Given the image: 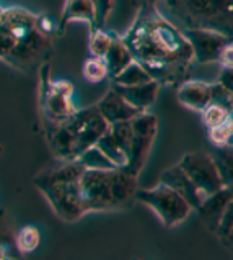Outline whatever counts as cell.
Returning a JSON list of instances; mask_svg holds the SVG:
<instances>
[{
  "label": "cell",
  "instance_id": "6da1fadb",
  "mask_svg": "<svg viewBox=\"0 0 233 260\" xmlns=\"http://www.w3.org/2000/svg\"><path fill=\"white\" fill-rule=\"evenodd\" d=\"M123 40L134 61L145 68L157 82L183 84L194 61L191 43L183 29L173 25L157 5L144 9L137 15Z\"/></svg>",
  "mask_w": 233,
  "mask_h": 260
},
{
  "label": "cell",
  "instance_id": "7a4b0ae2",
  "mask_svg": "<svg viewBox=\"0 0 233 260\" xmlns=\"http://www.w3.org/2000/svg\"><path fill=\"white\" fill-rule=\"evenodd\" d=\"M0 18L10 28L13 36V51L9 64L20 71L34 72L49 62L54 46L51 41V21L46 17L12 7L0 10Z\"/></svg>",
  "mask_w": 233,
  "mask_h": 260
},
{
  "label": "cell",
  "instance_id": "3957f363",
  "mask_svg": "<svg viewBox=\"0 0 233 260\" xmlns=\"http://www.w3.org/2000/svg\"><path fill=\"white\" fill-rule=\"evenodd\" d=\"M87 213L126 206L137 193V175L127 169H87L80 178Z\"/></svg>",
  "mask_w": 233,
  "mask_h": 260
},
{
  "label": "cell",
  "instance_id": "277c9868",
  "mask_svg": "<svg viewBox=\"0 0 233 260\" xmlns=\"http://www.w3.org/2000/svg\"><path fill=\"white\" fill-rule=\"evenodd\" d=\"M108 129L109 123L95 105L75 111L72 118L49 133L48 143L59 160H73L79 159L88 147L98 143Z\"/></svg>",
  "mask_w": 233,
  "mask_h": 260
},
{
  "label": "cell",
  "instance_id": "5b68a950",
  "mask_svg": "<svg viewBox=\"0 0 233 260\" xmlns=\"http://www.w3.org/2000/svg\"><path fill=\"white\" fill-rule=\"evenodd\" d=\"M183 28L212 29L233 41V0H163Z\"/></svg>",
  "mask_w": 233,
  "mask_h": 260
},
{
  "label": "cell",
  "instance_id": "8992f818",
  "mask_svg": "<svg viewBox=\"0 0 233 260\" xmlns=\"http://www.w3.org/2000/svg\"><path fill=\"white\" fill-rule=\"evenodd\" d=\"M40 110L44 129L49 133L54 131L57 126L65 123L75 115V107L72 102V84L67 80H52L51 66L46 62L40 69Z\"/></svg>",
  "mask_w": 233,
  "mask_h": 260
},
{
  "label": "cell",
  "instance_id": "52a82bcc",
  "mask_svg": "<svg viewBox=\"0 0 233 260\" xmlns=\"http://www.w3.org/2000/svg\"><path fill=\"white\" fill-rule=\"evenodd\" d=\"M135 198L152 210L165 228H175L183 222L192 211V206L176 190L160 182L153 188L137 190Z\"/></svg>",
  "mask_w": 233,
  "mask_h": 260
},
{
  "label": "cell",
  "instance_id": "ba28073f",
  "mask_svg": "<svg viewBox=\"0 0 233 260\" xmlns=\"http://www.w3.org/2000/svg\"><path fill=\"white\" fill-rule=\"evenodd\" d=\"M48 202L52 205L59 218L64 221H77L87 213L84 195H82L80 178L79 180H61V182H41L34 183Z\"/></svg>",
  "mask_w": 233,
  "mask_h": 260
},
{
  "label": "cell",
  "instance_id": "9c48e42d",
  "mask_svg": "<svg viewBox=\"0 0 233 260\" xmlns=\"http://www.w3.org/2000/svg\"><path fill=\"white\" fill-rule=\"evenodd\" d=\"M178 164L181 166L186 175L191 178V182L196 185L198 191L204 200L225 187L215 160L210 154L187 152Z\"/></svg>",
  "mask_w": 233,
  "mask_h": 260
},
{
  "label": "cell",
  "instance_id": "30bf717a",
  "mask_svg": "<svg viewBox=\"0 0 233 260\" xmlns=\"http://www.w3.org/2000/svg\"><path fill=\"white\" fill-rule=\"evenodd\" d=\"M132 126V143H131V152H129V164L127 170L134 175H139L140 170L144 169L145 160L152 149L153 139L159 129V118L148 111H142L137 116L131 120Z\"/></svg>",
  "mask_w": 233,
  "mask_h": 260
},
{
  "label": "cell",
  "instance_id": "8fae6325",
  "mask_svg": "<svg viewBox=\"0 0 233 260\" xmlns=\"http://www.w3.org/2000/svg\"><path fill=\"white\" fill-rule=\"evenodd\" d=\"M178 100L186 108L202 111L214 102H227L233 105V93L219 84H209L202 80H184L178 88Z\"/></svg>",
  "mask_w": 233,
  "mask_h": 260
},
{
  "label": "cell",
  "instance_id": "7c38bea8",
  "mask_svg": "<svg viewBox=\"0 0 233 260\" xmlns=\"http://www.w3.org/2000/svg\"><path fill=\"white\" fill-rule=\"evenodd\" d=\"M187 41L191 43L194 61L199 64H210L219 61L223 46L230 40L212 29H199V28H183Z\"/></svg>",
  "mask_w": 233,
  "mask_h": 260
},
{
  "label": "cell",
  "instance_id": "4fadbf2b",
  "mask_svg": "<svg viewBox=\"0 0 233 260\" xmlns=\"http://www.w3.org/2000/svg\"><path fill=\"white\" fill-rule=\"evenodd\" d=\"M231 197H233V188L223 187L222 190L212 193V195H209L196 210L201 221L204 222L206 228L210 233L217 234V229H219V226H220L223 213H225V210H227Z\"/></svg>",
  "mask_w": 233,
  "mask_h": 260
},
{
  "label": "cell",
  "instance_id": "5bb4252c",
  "mask_svg": "<svg viewBox=\"0 0 233 260\" xmlns=\"http://www.w3.org/2000/svg\"><path fill=\"white\" fill-rule=\"evenodd\" d=\"M100 113L103 115V118L106 120L109 124L114 123H121V121H129L134 116H137L139 113H142V110L135 108L134 105H131L124 96L119 93L114 87L109 88L106 92V95L96 103Z\"/></svg>",
  "mask_w": 233,
  "mask_h": 260
},
{
  "label": "cell",
  "instance_id": "9a60e30c",
  "mask_svg": "<svg viewBox=\"0 0 233 260\" xmlns=\"http://www.w3.org/2000/svg\"><path fill=\"white\" fill-rule=\"evenodd\" d=\"M160 182L167 183L168 187L176 190L179 195H181L186 202L192 206L194 211H196L199 208V205L204 202V198L201 197V193L198 191L196 185L191 182V178L186 175V172L181 169L179 164L170 167L168 170H165V172L160 175Z\"/></svg>",
  "mask_w": 233,
  "mask_h": 260
},
{
  "label": "cell",
  "instance_id": "2e32d148",
  "mask_svg": "<svg viewBox=\"0 0 233 260\" xmlns=\"http://www.w3.org/2000/svg\"><path fill=\"white\" fill-rule=\"evenodd\" d=\"M112 87H114L131 105H134L135 108H139L142 111H147L157 102V96H159V90H160V82H157L155 79H152V80H148V82L139 84V85L112 84Z\"/></svg>",
  "mask_w": 233,
  "mask_h": 260
},
{
  "label": "cell",
  "instance_id": "e0dca14e",
  "mask_svg": "<svg viewBox=\"0 0 233 260\" xmlns=\"http://www.w3.org/2000/svg\"><path fill=\"white\" fill-rule=\"evenodd\" d=\"M80 20L88 21L90 26H96V9L93 0H67L62 12L61 23H59L57 28V35L59 36L64 35L67 26L72 21H80Z\"/></svg>",
  "mask_w": 233,
  "mask_h": 260
},
{
  "label": "cell",
  "instance_id": "ac0fdd59",
  "mask_svg": "<svg viewBox=\"0 0 233 260\" xmlns=\"http://www.w3.org/2000/svg\"><path fill=\"white\" fill-rule=\"evenodd\" d=\"M104 62L108 66L109 79L116 77L118 74H121L131 62H134V56L129 51V48H127V44L124 43V40L114 36V41H112L108 54L104 56Z\"/></svg>",
  "mask_w": 233,
  "mask_h": 260
},
{
  "label": "cell",
  "instance_id": "d6986e66",
  "mask_svg": "<svg viewBox=\"0 0 233 260\" xmlns=\"http://www.w3.org/2000/svg\"><path fill=\"white\" fill-rule=\"evenodd\" d=\"M96 146L104 152V155L114 164L118 169H126L127 164H129V155L124 151V147L119 144V141L114 138V135L111 133V129H108L104 135L98 139Z\"/></svg>",
  "mask_w": 233,
  "mask_h": 260
},
{
  "label": "cell",
  "instance_id": "ffe728a7",
  "mask_svg": "<svg viewBox=\"0 0 233 260\" xmlns=\"http://www.w3.org/2000/svg\"><path fill=\"white\" fill-rule=\"evenodd\" d=\"M21 252L17 246V236H13L9 226L5 210H0V260L5 258H17Z\"/></svg>",
  "mask_w": 233,
  "mask_h": 260
},
{
  "label": "cell",
  "instance_id": "44dd1931",
  "mask_svg": "<svg viewBox=\"0 0 233 260\" xmlns=\"http://www.w3.org/2000/svg\"><path fill=\"white\" fill-rule=\"evenodd\" d=\"M212 157L217 164V169H219L223 185L233 188V146L215 147Z\"/></svg>",
  "mask_w": 233,
  "mask_h": 260
},
{
  "label": "cell",
  "instance_id": "7402d4cb",
  "mask_svg": "<svg viewBox=\"0 0 233 260\" xmlns=\"http://www.w3.org/2000/svg\"><path fill=\"white\" fill-rule=\"evenodd\" d=\"M201 113H202V124L207 129H212L215 126H220L223 121H227L228 116L233 113V110H231V103L214 102L206 110H202Z\"/></svg>",
  "mask_w": 233,
  "mask_h": 260
},
{
  "label": "cell",
  "instance_id": "603a6c76",
  "mask_svg": "<svg viewBox=\"0 0 233 260\" xmlns=\"http://www.w3.org/2000/svg\"><path fill=\"white\" fill-rule=\"evenodd\" d=\"M152 79L153 77L145 71V68H142L137 61H134L127 66L121 74H118V76L112 77L111 80H112V84H116V85H139V84H145Z\"/></svg>",
  "mask_w": 233,
  "mask_h": 260
},
{
  "label": "cell",
  "instance_id": "cb8c5ba5",
  "mask_svg": "<svg viewBox=\"0 0 233 260\" xmlns=\"http://www.w3.org/2000/svg\"><path fill=\"white\" fill-rule=\"evenodd\" d=\"M114 36L106 33L101 26H92L90 28V40H88V49L92 56L95 57H103L108 54L111 48Z\"/></svg>",
  "mask_w": 233,
  "mask_h": 260
},
{
  "label": "cell",
  "instance_id": "d4e9b609",
  "mask_svg": "<svg viewBox=\"0 0 233 260\" xmlns=\"http://www.w3.org/2000/svg\"><path fill=\"white\" fill-rule=\"evenodd\" d=\"M82 72H84V79L90 84H98L103 79L109 77L108 66L104 62V59L95 57V56L88 57L84 62V69H82Z\"/></svg>",
  "mask_w": 233,
  "mask_h": 260
},
{
  "label": "cell",
  "instance_id": "484cf974",
  "mask_svg": "<svg viewBox=\"0 0 233 260\" xmlns=\"http://www.w3.org/2000/svg\"><path fill=\"white\" fill-rule=\"evenodd\" d=\"M79 160L84 164L85 169H118L96 144L88 147L79 157Z\"/></svg>",
  "mask_w": 233,
  "mask_h": 260
},
{
  "label": "cell",
  "instance_id": "4316f807",
  "mask_svg": "<svg viewBox=\"0 0 233 260\" xmlns=\"http://www.w3.org/2000/svg\"><path fill=\"white\" fill-rule=\"evenodd\" d=\"M41 241V234L34 226H23L17 234V246L21 254H29L37 249Z\"/></svg>",
  "mask_w": 233,
  "mask_h": 260
},
{
  "label": "cell",
  "instance_id": "83f0119b",
  "mask_svg": "<svg viewBox=\"0 0 233 260\" xmlns=\"http://www.w3.org/2000/svg\"><path fill=\"white\" fill-rule=\"evenodd\" d=\"M209 141L215 147L230 146L233 143V113L220 126H215V128L209 129Z\"/></svg>",
  "mask_w": 233,
  "mask_h": 260
},
{
  "label": "cell",
  "instance_id": "f1b7e54d",
  "mask_svg": "<svg viewBox=\"0 0 233 260\" xmlns=\"http://www.w3.org/2000/svg\"><path fill=\"white\" fill-rule=\"evenodd\" d=\"M96 9V26H104L106 20L109 18V13L112 9V2L114 0H93Z\"/></svg>",
  "mask_w": 233,
  "mask_h": 260
},
{
  "label": "cell",
  "instance_id": "f546056e",
  "mask_svg": "<svg viewBox=\"0 0 233 260\" xmlns=\"http://www.w3.org/2000/svg\"><path fill=\"white\" fill-rule=\"evenodd\" d=\"M231 229H233V197L230 200L227 210H225V213H223V218L220 221V226H219V229H217V237H219V239H222V237L227 236L231 231Z\"/></svg>",
  "mask_w": 233,
  "mask_h": 260
},
{
  "label": "cell",
  "instance_id": "4dcf8cb0",
  "mask_svg": "<svg viewBox=\"0 0 233 260\" xmlns=\"http://www.w3.org/2000/svg\"><path fill=\"white\" fill-rule=\"evenodd\" d=\"M217 62L222 66V69H233V41L225 44Z\"/></svg>",
  "mask_w": 233,
  "mask_h": 260
},
{
  "label": "cell",
  "instance_id": "1f68e13d",
  "mask_svg": "<svg viewBox=\"0 0 233 260\" xmlns=\"http://www.w3.org/2000/svg\"><path fill=\"white\" fill-rule=\"evenodd\" d=\"M217 82H219L225 90L233 93V69H222Z\"/></svg>",
  "mask_w": 233,
  "mask_h": 260
},
{
  "label": "cell",
  "instance_id": "d6a6232c",
  "mask_svg": "<svg viewBox=\"0 0 233 260\" xmlns=\"http://www.w3.org/2000/svg\"><path fill=\"white\" fill-rule=\"evenodd\" d=\"M220 241H222V244H223L225 247L230 249V250H233V229H231V231H230L227 236H225V237H222Z\"/></svg>",
  "mask_w": 233,
  "mask_h": 260
}]
</instances>
